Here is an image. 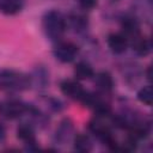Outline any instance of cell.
<instances>
[{"instance_id": "20", "label": "cell", "mask_w": 153, "mask_h": 153, "mask_svg": "<svg viewBox=\"0 0 153 153\" xmlns=\"http://www.w3.org/2000/svg\"><path fill=\"white\" fill-rule=\"evenodd\" d=\"M79 8L84 10V11H91L93 10L97 5H98V0H76Z\"/></svg>"}, {"instance_id": "3", "label": "cell", "mask_w": 153, "mask_h": 153, "mask_svg": "<svg viewBox=\"0 0 153 153\" xmlns=\"http://www.w3.org/2000/svg\"><path fill=\"white\" fill-rule=\"evenodd\" d=\"M29 103L20 98L11 97L0 102V115L6 120L22 118L27 111Z\"/></svg>"}, {"instance_id": "9", "label": "cell", "mask_w": 153, "mask_h": 153, "mask_svg": "<svg viewBox=\"0 0 153 153\" xmlns=\"http://www.w3.org/2000/svg\"><path fill=\"white\" fill-rule=\"evenodd\" d=\"M120 26H121V32L127 37L128 42L134 38L135 36L140 35V20L131 13H123L120 18Z\"/></svg>"}, {"instance_id": "1", "label": "cell", "mask_w": 153, "mask_h": 153, "mask_svg": "<svg viewBox=\"0 0 153 153\" xmlns=\"http://www.w3.org/2000/svg\"><path fill=\"white\" fill-rule=\"evenodd\" d=\"M67 29V19L63 12L51 8L42 16V30L53 43L63 39Z\"/></svg>"}, {"instance_id": "2", "label": "cell", "mask_w": 153, "mask_h": 153, "mask_svg": "<svg viewBox=\"0 0 153 153\" xmlns=\"http://www.w3.org/2000/svg\"><path fill=\"white\" fill-rule=\"evenodd\" d=\"M0 90L11 93L30 90L29 74L12 68L0 69Z\"/></svg>"}, {"instance_id": "15", "label": "cell", "mask_w": 153, "mask_h": 153, "mask_svg": "<svg viewBox=\"0 0 153 153\" xmlns=\"http://www.w3.org/2000/svg\"><path fill=\"white\" fill-rule=\"evenodd\" d=\"M121 73L123 75V79L128 84H135L140 76H143V71L140 68L137 63L134 62H126L121 66Z\"/></svg>"}, {"instance_id": "10", "label": "cell", "mask_w": 153, "mask_h": 153, "mask_svg": "<svg viewBox=\"0 0 153 153\" xmlns=\"http://www.w3.org/2000/svg\"><path fill=\"white\" fill-rule=\"evenodd\" d=\"M59 87L65 97L78 102L81 99V97L86 91L76 79H62L59 84Z\"/></svg>"}, {"instance_id": "13", "label": "cell", "mask_w": 153, "mask_h": 153, "mask_svg": "<svg viewBox=\"0 0 153 153\" xmlns=\"http://www.w3.org/2000/svg\"><path fill=\"white\" fill-rule=\"evenodd\" d=\"M106 44L110 51L115 55H122L129 48V42L122 32H111L106 37Z\"/></svg>"}, {"instance_id": "8", "label": "cell", "mask_w": 153, "mask_h": 153, "mask_svg": "<svg viewBox=\"0 0 153 153\" xmlns=\"http://www.w3.org/2000/svg\"><path fill=\"white\" fill-rule=\"evenodd\" d=\"M66 19L68 29H72L76 35H86L90 26V19L86 14V11L81 8L69 11L66 14Z\"/></svg>"}, {"instance_id": "5", "label": "cell", "mask_w": 153, "mask_h": 153, "mask_svg": "<svg viewBox=\"0 0 153 153\" xmlns=\"http://www.w3.org/2000/svg\"><path fill=\"white\" fill-rule=\"evenodd\" d=\"M80 48L78 44L71 41L61 39L54 43L53 47V56L61 63H71L79 55Z\"/></svg>"}, {"instance_id": "11", "label": "cell", "mask_w": 153, "mask_h": 153, "mask_svg": "<svg viewBox=\"0 0 153 153\" xmlns=\"http://www.w3.org/2000/svg\"><path fill=\"white\" fill-rule=\"evenodd\" d=\"M92 80H93V85H94V88L97 92H99L104 96H109L114 91L115 81H114V78L110 72H108V71L97 72L92 76Z\"/></svg>"}, {"instance_id": "4", "label": "cell", "mask_w": 153, "mask_h": 153, "mask_svg": "<svg viewBox=\"0 0 153 153\" xmlns=\"http://www.w3.org/2000/svg\"><path fill=\"white\" fill-rule=\"evenodd\" d=\"M74 135H75L74 122L69 117H65L59 122L57 127L54 130L53 145L56 146V149L57 147H63L72 142Z\"/></svg>"}, {"instance_id": "23", "label": "cell", "mask_w": 153, "mask_h": 153, "mask_svg": "<svg viewBox=\"0 0 153 153\" xmlns=\"http://www.w3.org/2000/svg\"><path fill=\"white\" fill-rule=\"evenodd\" d=\"M110 1H112V2H117V1H120V0H110Z\"/></svg>"}, {"instance_id": "7", "label": "cell", "mask_w": 153, "mask_h": 153, "mask_svg": "<svg viewBox=\"0 0 153 153\" xmlns=\"http://www.w3.org/2000/svg\"><path fill=\"white\" fill-rule=\"evenodd\" d=\"M16 135L17 139L23 142L25 151L32 152L39 149V145L36 139V129L29 122L26 121L20 122L16 129Z\"/></svg>"}, {"instance_id": "16", "label": "cell", "mask_w": 153, "mask_h": 153, "mask_svg": "<svg viewBox=\"0 0 153 153\" xmlns=\"http://www.w3.org/2000/svg\"><path fill=\"white\" fill-rule=\"evenodd\" d=\"M73 149L80 153H88L93 149V141L91 136L86 133H75L72 140Z\"/></svg>"}, {"instance_id": "18", "label": "cell", "mask_w": 153, "mask_h": 153, "mask_svg": "<svg viewBox=\"0 0 153 153\" xmlns=\"http://www.w3.org/2000/svg\"><path fill=\"white\" fill-rule=\"evenodd\" d=\"M73 73L76 80H90L94 75V69L87 61H79L74 66Z\"/></svg>"}, {"instance_id": "19", "label": "cell", "mask_w": 153, "mask_h": 153, "mask_svg": "<svg viewBox=\"0 0 153 153\" xmlns=\"http://www.w3.org/2000/svg\"><path fill=\"white\" fill-rule=\"evenodd\" d=\"M136 98L140 103L147 105V106H151L152 105V99H153V94H152V87L151 85H146V86H142L137 93H136Z\"/></svg>"}, {"instance_id": "6", "label": "cell", "mask_w": 153, "mask_h": 153, "mask_svg": "<svg viewBox=\"0 0 153 153\" xmlns=\"http://www.w3.org/2000/svg\"><path fill=\"white\" fill-rule=\"evenodd\" d=\"M29 78H30V88L35 90L36 92L43 93L49 87L50 72L44 63L35 65L31 72L29 73Z\"/></svg>"}, {"instance_id": "22", "label": "cell", "mask_w": 153, "mask_h": 153, "mask_svg": "<svg viewBox=\"0 0 153 153\" xmlns=\"http://www.w3.org/2000/svg\"><path fill=\"white\" fill-rule=\"evenodd\" d=\"M151 69H152V68H151V66H148V67H147V68H146V69L143 71V76H145V78H146V79H147V80H148L149 82H151V80H152V75H151Z\"/></svg>"}, {"instance_id": "12", "label": "cell", "mask_w": 153, "mask_h": 153, "mask_svg": "<svg viewBox=\"0 0 153 153\" xmlns=\"http://www.w3.org/2000/svg\"><path fill=\"white\" fill-rule=\"evenodd\" d=\"M38 106L42 110H44L47 114H49V115L50 114H60L66 108L65 103L60 98H56V97L50 96V94H44V93H41L39 94Z\"/></svg>"}, {"instance_id": "14", "label": "cell", "mask_w": 153, "mask_h": 153, "mask_svg": "<svg viewBox=\"0 0 153 153\" xmlns=\"http://www.w3.org/2000/svg\"><path fill=\"white\" fill-rule=\"evenodd\" d=\"M129 47L131 48V50L134 51L135 55L141 56V57L147 56L152 50L151 39L146 36H142L141 33L129 41Z\"/></svg>"}, {"instance_id": "17", "label": "cell", "mask_w": 153, "mask_h": 153, "mask_svg": "<svg viewBox=\"0 0 153 153\" xmlns=\"http://www.w3.org/2000/svg\"><path fill=\"white\" fill-rule=\"evenodd\" d=\"M24 8V0H0V13L16 16Z\"/></svg>"}, {"instance_id": "21", "label": "cell", "mask_w": 153, "mask_h": 153, "mask_svg": "<svg viewBox=\"0 0 153 153\" xmlns=\"http://www.w3.org/2000/svg\"><path fill=\"white\" fill-rule=\"evenodd\" d=\"M7 139V128L4 122L0 121V145H4Z\"/></svg>"}]
</instances>
